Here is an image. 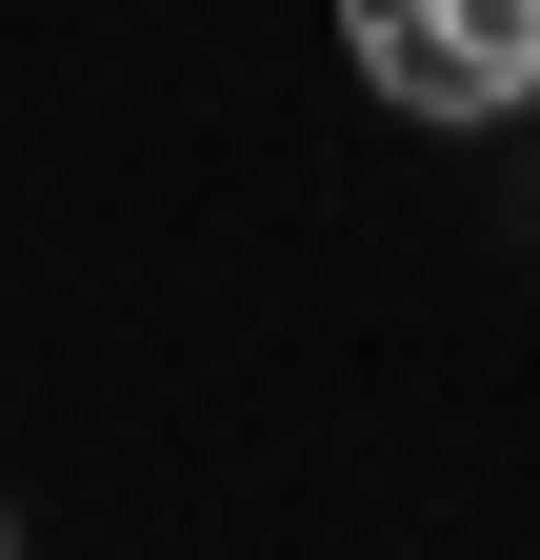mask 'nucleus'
Segmentation results:
<instances>
[{
	"label": "nucleus",
	"instance_id": "nucleus-1",
	"mask_svg": "<svg viewBox=\"0 0 540 560\" xmlns=\"http://www.w3.org/2000/svg\"><path fill=\"white\" fill-rule=\"evenodd\" d=\"M341 40L400 120H520L540 101V0H341Z\"/></svg>",
	"mask_w": 540,
	"mask_h": 560
},
{
	"label": "nucleus",
	"instance_id": "nucleus-2",
	"mask_svg": "<svg viewBox=\"0 0 540 560\" xmlns=\"http://www.w3.org/2000/svg\"><path fill=\"white\" fill-rule=\"evenodd\" d=\"M520 120H540V101H520Z\"/></svg>",
	"mask_w": 540,
	"mask_h": 560
}]
</instances>
